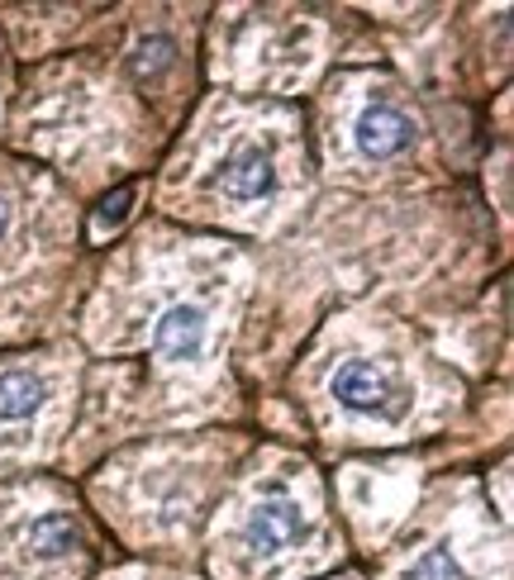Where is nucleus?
Segmentation results:
<instances>
[{
  "instance_id": "nucleus-10",
  "label": "nucleus",
  "mask_w": 514,
  "mask_h": 580,
  "mask_svg": "<svg viewBox=\"0 0 514 580\" xmlns=\"http://www.w3.org/2000/svg\"><path fill=\"white\" fill-rule=\"evenodd\" d=\"M10 228H14V205L6 201V195H0V243L10 238Z\"/></svg>"
},
{
  "instance_id": "nucleus-3",
  "label": "nucleus",
  "mask_w": 514,
  "mask_h": 580,
  "mask_svg": "<svg viewBox=\"0 0 514 580\" xmlns=\"http://www.w3.org/2000/svg\"><path fill=\"white\" fill-rule=\"evenodd\" d=\"M300 538H306V505L291 491H267L244 518V547L263 561L296 552Z\"/></svg>"
},
{
  "instance_id": "nucleus-9",
  "label": "nucleus",
  "mask_w": 514,
  "mask_h": 580,
  "mask_svg": "<svg viewBox=\"0 0 514 580\" xmlns=\"http://www.w3.org/2000/svg\"><path fill=\"white\" fill-rule=\"evenodd\" d=\"M133 63H139L143 76H158L162 67H172V43H168V39H148V43H139V57H133Z\"/></svg>"
},
{
  "instance_id": "nucleus-4",
  "label": "nucleus",
  "mask_w": 514,
  "mask_h": 580,
  "mask_svg": "<svg viewBox=\"0 0 514 580\" xmlns=\"http://www.w3.org/2000/svg\"><path fill=\"white\" fill-rule=\"evenodd\" d=\"M205 343H210V314H205V304H195V300L168 304L162 319L153 324V347L162 353V362H172V366H195L205 357Z\"/></svg>"
},
{
  "instance_id": "nucleus-1",
  "label": "nucleus",
  "mask_w": 514,
  "mask_h": 580,
  "mask_svg": "<svg viewBox=\"0 0 514 580\" xmlns=\"http://www.w3.org/2000/svg\"><path fill=\"white\" fill-rule=\"evenodd\" d=\"M215 191L229 205H267L277 195V158L267 139H238L215 162Z\"/></svg>"
},
{
  "instance_id": "nucleus-8",
  "label": "nucleus",
  "mask_w": 514,
  "mask_h": 580,
  "mask_svg": "<svg viewBox=\"0 0 514 580\" xmlns=\"http://www.w3.org/2000/svg\"><path fill=\"white\" fill-rule=\"evenodd\" d=\"M129 210H133V186H115V191L96 205V219H90V234H105V228H119V224L129 219Z\"/></svg>"
},
{
  "instance_id": "nucleus-5",
  "label": "nucleus",
  "mask_w": 514,
  "mask_h": 580,
  "mask_svg": "<svg viewBox=\"0 0 514 580\" xmlns=\"http://www.w3.org/2000/svg\"><path fill=\"white\" fill-rule=\"evenodd\" d=\"M353 139H357V152H362V158L386 162V158H396V152H405V148L415 143V119L405 115L400 105L376 100V105H367V110L357 115Z\"/></svg>"
},
{
  "instance_id": "nucleus-6",
  "label": "nucleus",
  "mask_w": 514,
  "mask_h": 580,
  "mask_svg": "<svg viewBox=\"0 0 514 580\" xmlns=\"http://www.w3.org/2000/svg\"><path fill=\"white\" fill-rule=\"evenodd\" d=\"M49 405V380L24 366L0 372V423H29L39 409Z\"/></svg>"
},
{
  "instance_id": "nucleus-2",
  "label": "nucleus",
  "mask_w": 514,
  "mask_h": 580,
  "mask_svg": "<svg viewBox=\"0 0 514 580\" xmlns=\"http://www.w3.org/2000/svg\"><path fill=\"white\" fill-rule=\"evenodd\" d=\"M329 390H334V400L343 409H353V415L386 419V423H396L405 415V390L396 386V376H390L386 366L367 362V357L343 362L334 372V380H329Z\"/></svg>"
},
{
  "instance_id": "nucleus-7",
  "label": "nucleus",
  "mask_w": 514,
  "mask_h": 580,
  "mask_svg": "<svg viewBox=\"0 0 514 580\" xmlns=\"http://www.w3.org/2000/svg\"><path fill=\"white\" fill-rule=\"evenodd\" d=\"M405 580H467V571H462L458 552L438 543V547H429V552L415 557V567L405 571Z\"/></svg>"
}]
</instances>
